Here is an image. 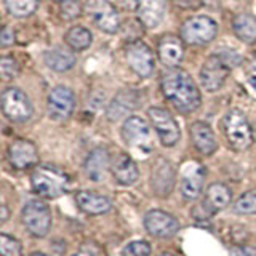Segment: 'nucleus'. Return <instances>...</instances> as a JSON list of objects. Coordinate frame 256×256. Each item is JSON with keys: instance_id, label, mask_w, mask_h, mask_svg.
Masks as SVG:
<instances>
[{"instance_id": "f257e3e1", "label": "nucleus", "mask_w": 256, "mask_h": 256, "mask_svg": "<svg viewBox=\"0 0 256 256\" xmlns=\"http://www.w3.org/2000/svg\"><path fill=\"white\" fill-rule=\"evenodd\" d=\"M160 86H162L165 100L182 114L197 110L200 102H202L196 82L186 70L180 68H170L166 72H164Z\"/></svg>"}, {"instance_id": "f03ea898", "label": "nucleus", "mask_w": 256, "mask_h": 256, "mask_svg": "<svg viewBox=\"0 0 256 256\" xmlns=\"http://www.w3.org/2000/svg\"><path fill=\"white\" fill-rule=\"evenodd\" d=\"M30 186L36 194L44 198H54L62 196L69 188L68 174L54 166H37L30 174Z\"/></svg>"}, {"instance_id": "7ed1b4c3", "label": "nucleus", "mask_w": 256, "mask_h": 256, "mask_svg": "<svg viewBox=\"0 0 256 256\" xmlns=\"http://www.w3.org/2000/svg\"><path fill=\"white\" fill-rule=\"evenodd\" d=\"M222 130L229 146L237 152L246 150L253 144L252 126L244 116V112H240L238 109H232L224 116Z\"/></svg>"}, {"instance_id": "20e7f679", "label": "nucleus", "mask_w": 256, "mask_h": 256, "mask_svg": "<svg viewBox=\"0 0 256 256\" xmlns=\"http://www.w3.org/2000/svg\"><path fill=\"white\" fill-rule=\"evenodd\" d=\"M21 218L29 234L42 238L52 228V212L42 200H30L22 208Z\"/></svg>"}, {"instance_id": "39448f33", "label": "nucleus", "mask_w": 256, "mask_h": 256, "mask_svg": "<svg viewBox=\"0 0 256 256\" xmlns=\"http://www.w3.org/2000/svg\"><path fill=\"white\" fill-rule=\"evenodd\" d=\"M218 34V24L208 16H192L181 26L182 42L190 45H206Z\"/></svg>"}, {"instance_id": "423d86ee", "label": "nucleus", "mask_w": 256, "mask_h": 256, "mask_svg": "<svg viewBox=\"0 0 256 256\" xmlns=\"http://www.w3.org/2000/svg\"><path fill=\"white\" fill-rule=\"evenodd\" d=\"M84 12L106 34H116L120 29V16L108 0H86Z\"/></svg>"}, {"instance_id": "0eeeda50", "label": "nucleus", "mask_w": 256, "mask_h": 256, "mask_svg": "<svg viewBox=\"0 0 256 256\" xmlns=\"http://www.w3.org/2000/svg\"><path fill=\"white\" fill-rule=\"evenodd\" d=\"M230 66L220 53H214L205 60L200 69V82L206 92H216L224 85L230 74Z\"/></svg>"}, {"instance_id": "6e6552de", "label": "nucleus", "mask_w": 256, "mask_h": 256, "mask_svg": "<svg viewBox=\"0 0 256 256\" xmlns=\"http://www.w3.org/2000/svg\"><path fill=\"white\" fill-rule=\"evenodd\" d=\"M2 110L12 122H26L32 116V104L28 94L20 88H6L2 93Z\"/></svg>"}, {"instance_id": "1a4fd4ad", "label": "nucleus", "mask_w": 256, "mask_h": 256, "mask_svg": "<svg viewBox=\"0 0 256 256\" xmlns=\"http://www.w3.org/2000/svg\"><path fill=\"white\" fill-rule=\"evenodd\" d=\"M148 116L150 118V124L154 125L156 132L158 134V140L162 141L164 146L172 148L181 138L180 125L176 124L174 117L168 110L162 108H150L148 110Z\"/></svg>"}, {"instance_id": "9d476101", "label": "nucleus", "mask_w": 256, "mask_h": 256, "mask_svg": "<svg viewBox=\"0 0 256 256\" xmlns=\"http://www.w3.org/2000/svg\"><path fill=\"white\" fill-rule=\"evenodd\" d=\"M125 60L130 69L140 77H149L156 68L154 54H152L150 48L141 40H134V42L126 45Z\"/></svg>"}, {"instance_id": "9b49d317", "label": "nucleus", "mask_w": 256, "mask_h": 256, "mask_svg": "<svg viewBox=\"0 0 256 256\" xmlns=\"http://www.w3.org/2000/svg\"><path fill=\"white\" fill-rule=\"evenodd\" d=\"M76 108V96L68 86H54L48 94V116L56 122L68 120Z\"/></svg>"}, {"instance_id": "f8f14e48", "label": "nucleus", "mask_w": 256, "mask_h": 256, "mask_svg": "<svg viewBox=\"0 0 256 256\" xmlns=\"http://www.w3.org/2000/svg\"><path fill=\"white\" fill-rule=\"evenodd\" d=\"M144 228L150 236L166 238L180 230V221L164 210H150L144 216Z\"/></svg>"}, {"instance_id": "ddd939ff", "label": "nucleus", "mask_w": 256, "mask_h": 256, "mask_svg": "<svg viewBox=\"0 0 256 256\" xmlns=\"http://www.w3.org/2000/svg\"><path fill=\"white\" fill-rule=\"evenodd\" d=\"M8 160L16 170H28L37 165L38 154L36 144L28 140H14L8 148Z\"/></svg>"}, {"instance_id": "4468645a", "label": "nucleus", "mask_w": 256, "mask_h": 256, "mask_svg": "<svg viewBox=\"0 0 256 256\" xmlns=\"http://www.w3.org/2000/svg\"><path fill=\"white\" fill-rule=\"evenodd\" d=\"M122 136L132 148H149L150 128L141 117H128L122 125Z\"/></svg>"}, {"instance_id": "2eb2a0df", "label": "nucleus", "mask_w": 256, "mask_h": 256, "mask_svg": "<svg viewBox=\"0 0 256 256\" xmlns=\"http://www.w3.org/2000/svg\"><path fill=\"white\" fill-rule=\"evenodd\" d=\"M157 54L164 66L166 68H176L180 66V62L184 58V46H182V38L176 36H164L160 38L158 46H157Z\"/></svg>"}, {"instance_id": "dca6fc26", "label": "nucleus", "mask_w": 256, "mask_h": 256, "mask_svg": "<svg viewBox=\"0 0 256 256\" xmlns=\"http://www.w3.org/2000/svg\"><path fill=\"white\" fill-rule=\"evenodd\" d=\"M190 140L194 142V148L204 156H212L218 149L212 126L205 122H194L190 125Z\"/></svg>"}, {"instance_id": "f3484780", "label": "nucleus", "mask_w": 256, "mask_h": 256, "mask_svg": "<svg viewBox=\"0 0 256 256\" xmlns=\"http://www.w3.org/2000/svg\"><path fill=\"white\" fill-rule=\"evenodd\" d=\"M112 176L116 178V181L122 186H130V184L136 182L140 176L138 165L134 164V160L128 154H118L110 165Z\"/></svg>"}, {"instance_id": "a211bd4d", "label": "nucleus", "mask_w": 256, "mask_h": 256, "mask_svg": "<svg viewBox=\"0 0 256 256\" xmlns=\"http://www.w3.org/2000/svg\"><path fill=\"white\" fill-rule=\"evenodd\" d=\"M110 165L109 152L104 148H96L88 154L85 160V173L92 181H102Z\"/></svg>"}, {"instance_id": "6ab92c4d", "label": "nucleus", "mask_w": 256, "mask_h": 256, "mask_svg": "<svg viewBox=\"0 0 256 256\" xmlns=\"http://www.w3.org/2000/svg\"><path fill=\"white\" fill-rule=\"evenodd\" d=\"M150 184L157 196L165 197L170 194L174 188V170L172 165L165 162V160H160L152 170Z\"/></svg>"}, {"instance_id": "aec40b11", "label": "nucleus", "mask_w": 256, "mask_h": 256, "mask_svg": "<svg viewBox=\"0 0 256 256\" xmlns=\"http://www.w3.org/2000/svg\"><path fill=\"white\" fill-rule=\"evenodd\" d=\"M76 200L80 210L92 216L108 213L112 206L110 200L106 196L96 194V192H92V190H80L76 196Z\"/></svg>"}, {"instance_id": "412c9836", "label": "nucleus", "mask_w": 256, "mask_h": 256, "mask_svg": "<svg viewBox=\"0 0 256 256\" xmlns=\"http://www.w3.org/2000/svg\"><path fill=\"white\" fill-rule=\"evenodd\" d=\"M230 198H232V192L226 184L213 182L206 188L204 206L208 210V213L213 214L214 212L226 208L230 204Z\"/></svg>"}, {"instance_id": "4be33fe9", "label": "nucleus", "mask_w": 256, "mask_h": 256, "mask_svg": "<svg viewBox=\"0 0 256 256\" xmlns=\"http://www.w3.org/2000/svg\"><path fill=\"white\" fill-rule=\"evenodd\" d=\"M204 180H205V170L200 165H190L189 170L184 172L182 180H181V194L194 200L200 196L204 188Z\"/></svg>"}, {"instance_id": "5701e85b", "label": "nucleus", "mask_w": 256, "mask_h": 256, "mask_svg": "<svg viewBox=\"0 0 256 256\" xmlns=\"http://www.w3.org/2000/svg\"><path fill=\"white\" fill-rule=\"evenodd\" d=\"M165 0H138V18L146 28H156L164 20Z\"/></svg>"}, {"instance_id": "b1692460", "label": "nucleus", "mask_w": 256, "mask_h": 256, "mask_svg": "<svg viewBox=\"0 0 256 256\" xmlns=\"http://www.w3.org/2000/svg\"><path fill=\"white\" fill-rule=\"evenodd\" d=\"M138 108V96L134 92H122L114 101L110 102V106L108 108V118L109 120H118L124 116H126L128 112Z\"/></svg>"}, {"instance_id": "393cba45", "label": "nucleus", "mask_w": 256, "mask_h": 256, "mask_svg": "<svg viewBox=\"0 0 256 256\" xmlns=\"http://www.w3.org/2000/svg\"><path fill=\"white\" fill-rule=\"evenodd\" d=\"M236 36L245 44H256V18L252 14H238L232 22Z\"/></svg>"}, {"instance_id": "a878e982", "label": "nucleus", "mask_w": 256, "mask_h": 256, "mask_svg": "<svg viewBox=\"0 0 256 256\" xmlns=\"http://www.w3.org/2000/svg\"><path fill=\"white\" fill-rule=\"evenodd\" d=\"M45 64L52 70L56 72H66L69 69L74 68L76 64V56L69 53L60 50V48H54V50H50L45 53Z\"/></svg>"}, {"instance_id": "bb28decb", "label": "nucleus", "mask_w": 256, "mask_h": 256, "mask_svg": "<svg viewBox=\"0 0 256 256\" xmlns=\"http://www.w3.org/2000/svg\"><path fill=\"white\" fill-rule=\"evenodd\" d=\"M92 34L90 30L85 29L84 26H76V28H70L66 36H64V42H66L72 50L76 52H82L86 50L88 46L92 45Z\"/></svg>"}, {"instance_id": "cd10ccee", "label": "nucleus", "mask_w": 256, "mask_h": 256, "mask_svg": "<svg viewBox=\"0 0 256 256\" xmlns=\"http://www.w3.org/2000/svg\"><path fill=\"white\" fill-rule=\"evenodd\" d=\"M40 0H5V8L14 18H26L38 6Z\"/></svg>"}, {"instance_id": "c85d7f7f", "label": "nucleus", "mask_w": 256, "mask_h": 256, "mask_svg": "<svg viewBox=\"0 0 256 256\" xmlns=\"http://www.w3.org/2000/svg\"><path fill=\"white\" fill-rule=\"evenodd\" d=\"M234 210L238 214H256V189L240 196L234 204Z\"/></svg>"}, {"instance_id": "c756f323", "label": "nucleus", "mask_w": 256, "mask_h": 256, "mask_svg": "<svg viewBox=\"0 0 256 256\" xmlns=\"http://www.w3.org/2000/svg\"><path fill=\"white\" fill-rule=\"evenodd\" d=\"M0 253L2 256H21V244L8 234H0Z\"/></svg>"}, {"instance_id": "7c9ffc66", "label": "nucleus", "mask_w": 256, "mask_h": 256, "mask_svg": "<svg viewBox=\"0 0 256 256\" xmlns=\"http://www.w3.org/2000/svg\"><path fill=\"white\" fill-rule=\"evenodd\" d=\"M20 74V64L16 62V60L10 58V56H4L0 61V77L2 80H12Z\"/></svg>"}, {"instance_id": "2f4dec72", "label": "nucleus", "mask_w": 256, "mask_h": 256, "mask_svg": "<svg viewBox=\"0 0 256 256\" xmlns=\"http://www.w3.org/2000/svg\"><path fill=\"white\" fill-rule=\"evenodd\" d=\"M84 8L78 4V0H62L61 2V14L66 20H76L80 18Z\"/></svg>"}, {"instance_id": "473e14b6", "label": "nucleus", "mask_w": 256, "mask_h": 256, "mask_svg": "<svg viewBox=\"0 0 256 256\" xmlns=\"http://www.w3.org/2000/svg\"><path fill=\"white\" fill-rule=\"evenodd\" d=\"M150 254V245L144 240H134L128 244L124 250V256H149Z\"/></svg>"}, {"instance_id": "72a5a7b5", "label": "nucleus", "mask_w": 256, "mask_h": 256, "mask_svg": "<svg viewBox=\"0 0 256 256\" xmlns=\"http://www.w3.org/2000/svg\"><path fill=\"white\" fill-rule=\"evenodd\" d=\"M74 256H100V250L93 244H84Z\"/></svg>"}, {"instance_id": "f704fd0d", "label": "nucleus", "mask_w": 256, "mask_h": 256, "mask_svg": "<svg viewBox=\"0 0 256 256\" xmlns=\"http://www.w3.org/2000/svg\"><path fill=\"white\" fill-rule=\"evenodd\" d=\"M173 4L184 10H196L202 5V0H173Z\"/></svg>"}, {"instance_id": "c9c22d12", "label": "nucleus", "mask_w": 256, "mask_h": 256, "mask_svg": "<svg viewBox=\"0 0 256 256\" xmlns=\"http://www.w3.org/2000/svg\"><path fill=\"white\" fill-rule=\"evenodd\" d=\"M0 40H2V45L8 46V45H13L14 44V32L10 28H4L2 29V34H0Z\"/></svg>"}, {"instance_id": "e433bc0d", "label": "nucleus", "mask_w": 256, "mask_h": 256, "mask_svg": "<svg viewBox=\"0 0 256 256\" xmlns=\"http://www.w3.org/2000/svg\"><path fill=\"white\" fill-rule=\"evenodd\" d=\"M237 250L242 253V256H256V248L253 246H242V248H237Z\"/></svg>"}, {"instance_id": "4c0bfd02", "label": "nucleus", "mask_w": 256, "mask_h": 256, "mask_svg": "<svg viewBox=\"0 0 256 256\" xmlns=\"http://www.w3.org/2000/svg\"><path fill=\"white\" fill-rule=\"evenodd\" d=\"M246 72L250 74V77H256V58H253L250 61V64H248V68H246Z\"/></svg>"}, {"instance_id": "58836bf2", "label": "nucleus", "mask_w": 256, "mask_h": 256, "mask_svg": "<svg viewBox=\"0 0 256 256\" xmlns=\"http://www.w3.org/2000/svg\"><path fill=\"white\" fill-rule=\"evenodd\" d=\"M8 218V208L5 205H2V218H0V222H5Z\"/></svg>"}, {"instance_id": "ea45409f", "label": "nucleus", "mask_w": 256, "mask_h": 256, "mask_svg": "<svg viewBox=\"0 0 256 256\" xmlns=\"http://www.w3.org/2000/svg\"><path fill=\"white\" fill-rule=\"evenodd\" d=\"M30 256H48V254H45V253H38V252H37V253H32Z\"/></svg>"}, {"instance_id": "a19ab883", "label": "nucleus", "mask_w": 256, "mask_h": 256, "mask_svg": "<svg viewBox=\"0 0 256 256\" xmlns=\"http://www.w3.org/2000/svg\"><path fill=\"white\" fill-rule=\"evenodd\" d=\"M158 256H173L172 253H162V254H158Z\"/></svg>"}, {"instance_id": "79ce46f5", "label": "nucleus", "mask_w": 256, "mask_h": 256, "mask_svg": "<svg viewBox=\"0 0 256 256\" xmlns=\"http://www.w3.org/2000/svg\"><path fill=\"white\" fill-rule=\"evenodd\" d=\"M61 2H62V0H61Z\"/></svg>"}]
</instances>
